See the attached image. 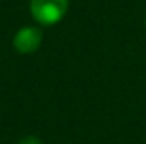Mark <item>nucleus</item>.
<instances>
[{
  "label": "nucleus",
  "instance_id": "nucleus-1",
  "mask_svg": "<svg viewBox=\"0 0 146 144\" xmlns=\"http://www.w3.org/2000/svg\"><path fill=\"white\" fill-rule=\"evenodd\" d=\"M68 0H31V14L42 26L58 24L68 12Z\"/></svg>",
  "mask_w": 146,
  "mask_h": 144
},
{
  "label": "nucleus",
  "instance_id": "nucleus-2",
  "mask_svg": "<svg viewBox=\"0 0 146 144\" xmlns=\"http://www.w3.org/2000/svg\"><path fill=\"white\" fill-rule=\"evenodd\" d=\"M41 42H42V32L39 27H33V26L19 29L14 36V48L21 54H31L37 51Z\"/></svg>",
  "mask_w": 146,
  "mask_h": 144
},
{
  "label": "nucleus",
  "instance_id": "nucleus-3",
  "mask_svg": "<svg viewBox=\"0 0 146 144\" xmlns=\"http://www.w3.org/2000/svg\"><path fill=\"white\" fill-rule=\"evenodd\" d=\"M17 144H42V143H41V139L36 137V136H26V137H22Z\"/></svg>",
  "mask_w": 146,
  "mask_h": 144
}]
</instances>
